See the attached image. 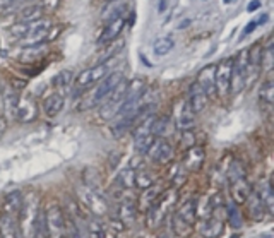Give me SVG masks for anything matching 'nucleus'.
<instances>
[{"instance_id": "nucleus-1", "label": "nucleus", "mask_w": 274, "mask_h": 238, "mask_svg": "<svg viewBox=\"0 0 274 238\" xmlns=\"http://www.w3.org/2000/svg\"><path fill=\"white\" fill-rule=\"evenodd\" d=\"M40 204V196L36 192H28L22 196V204L18 212V226L22 238H33L36 221L42 212Z\"/></svg>"}, {"instance_id": "nucleus-2", "label": "nucleus", "mask_w": 274, "mask_h": 238, "mask_svg": "<svg viewBox=\"0 0 274 238\" xmlns=\"http://www.w3.org/2000/svg\"><path fill=\"white\" fill-rule=\"evenodd\" d=\"M45 230L48 238H67V228H66V216L60 209L58 204L48 202L45 212Z\"/></svg>"}, {"instance_id": "nucleus-3", "label": "nucleus", "mask_w": 274, "mask_h": 238, "mask_svg": "<svg viewBox=\"0 0 274 238\" xmlns=\"http://www.w3.org/2000/svg\"><path fill=\"white\" fill-rule=\"evenodd\" d=\"M126 91H127V82L126 79H124L122 82L103 100L102 106H100V116H102L103 120H112L114 116H116L118 110L124 104V100H126Z\"/></svg>"}, {"instance_id": "nucleus-4", "label": "nucleus", "mask_w": 274, "mask_h": 238, "mask_svg": "<svg viewBox=\"0 0 274 238\" xmlns=\"http://www.w3.org/2000/svg\"><path fill=\"white\" fill-rule=\"evenodd\" d=\"M247 72H248V50H242L236 55L235 62H232V79H230V91L233 94L245 88L247 82Z\"/></svg>"}, {"instance_id": "nucleus-5", "label": "nucleus", "mask_w": 274, "mask_h": 238, "mask_svg": "<svg viewBox=\"0 0 274 238\" xmlns=\"http://www.w3.org/2000/svg\"><path fill=\"white\" fill-rule=\"evenodd\" d=\"M228 180L230 184H232L233 199H235L236 202H245V199H247L248 196V182L240 161H233L232 163L228 172Z\"/></svg>"}, {"instance_id": "nucleus-6", "label": "nucleus", "mask_w": 274, "mask_h": 238, "mask_svg": "<svg viewBox=\"0 0 274 238\" xmlns=\"http://www.w3.org/2000/svg\"><path fill=\"white\" fill-rule=\"evenodd\" d=\"M78 199L80 204H84L94 216H104L108 212V204L96 190H92L88 185H80L76 188Z\"/></svg>"}, {"instance_id": "nucleus-7", "label": "nucleus", "mask_w": 274, "mask_h": 238, "mask_svg": "<svg viewBox=\"0 0 274 238\" xmlns=\"http://www.w3.org/2000/svg\"><path fill=\"white\" fill-rule=\"evenodd\" d=\"M122 80H124V72H120V70H115V72L106 74L102 79V82L96 86V91H94V94H92V98H91V103L92 104L102 103L103 100L106 98V96L110 94V92L114 91L120 82H122Z\"/></svg>"}, {"instance_id": "nucleus-8", "label": "nucleus", "mask_w": 274, "mask_h": 238, "mask_svg": "<svg viewBox=\"0 0 274 238\" xmlns=\"http://www.w3.org/2000/svg\"><path fill=\"white\" fill-rule=\"evenodd\" d=\"M106 74H108L106 62L98 64V66H94V67L86 68V70L79 72V74L76 76V88H79V90H86V88L92 86L94 82L102 80Z\"/></svg>"}, {"instance_id": "nucleus-9", "label": "nucleus", "mask_w": 274, "mask_h": 238, "mask_svg": "<svg viewBox=\"0 0 274 238\" xmlns=\"http://www.w3.org/2000/svg\"><path fill=\"white\" fill-rule=\"evenodd\" d=\"M146 154L149 156V160H151L152 163L164 164V163H168V161L172 160L173 148H172V144H168L166 140L161 139V137H160V139L152 140V144L149 146Z\"/></svg>"}, {"instance_id": "nucleus-10", "label": "nucleus", "mask_w": 274, "mask_h": 238, "mask_svg": "<svg viewBox=\"0 0 274 238\" xmlns=\"http://www.w3.org/2000/svg\"><path fill=\"white\" fill-rule=\"evenodd\" d=\"M230 79H232V60H223L214 70V86L220 96L228 94L230 91Z\"/></svg>"}, {"instance_id": "nucleus-11", "label": "nucleus", "mask_w": 274, "mask_h": 238, "mask_svg": "<svg viewBox=\"0 0 274 238\" xmlns=\"http://www.w3.org/2000/svg\"><path fill=\"white\" fill-rule=\"evenodd\" d=\"M50 21L48 19H40V21L30 22V30L24 38V42L28 43V46L31 45H42V40H46V34L50 31Z\"/></svg>"}, {"instance_id": "nucleus-12", "label": "nucleus", "mask_w": 274, "mask_h": 238, "mask_svg": "<svg viewBox=\"0 0 274 238\" xmlns=\"http://www.w3.org/2000/svg\"><path fill=\"white\" fill-rule=\"evenodd\" d=\"M214 70H216V66H208L199 72V76H197V86L208 94V98H214L216 96Z\"/></svg>"}, {"instance_id": "nucleus-13", "label": "nucleus", "mask_w": 274, "mask_h": 238, "mask_svg": "<svg viewBox=\"0 0 274 238\" xmlns=\"http://www.w3.org/2000/svg\"><path fill=\"white\" fill-rule=\"evenodd\" d=\"M209 103V98L208 94L200 90L199 86H197V82H194L190 86V92H188V108L192 110V114H200V112L206 110V106H208Z\"/></svg>"}, {"instance_id": "nucleus-14", "label": "nucleus", "mask_w": 274, "mask_h": 238, "mask_svg": "<svg viewBox=\"0 0 274 238\" xmlns=\"http://www.w3.org/2000/svg\"><path fill=\"white\" fill-rule=\"evenodd\" d=\"M124 28H126V18H116L115 21L108 22L106 28H104L103 34L100 36L98 43L100 45H108V43L115 42V40H118V36L122 34Z\"/></svg>"}, {"instance_id": "nucleus-15", "label": "nucleus", "mask_w": 274, "mask_h": 238, "mask_svg": "<svg viewBox=\"0 0 274 238\" xmlns=\"http://www.w3.org/2000/svg\"><path fill=\"white\" fill-rule=\"evenodd\" d=\"M245 204H247V211H248V216H250V220L254 221H260L264 220V204L262 200H260L259 197V192L257 190H250L247 196V199H245Z\"/></svg>"}, {"instance_id": "nucleus-16", "label": "nucleus", "mask_w": 274, "mask_h": 238, "mask_svg": "<svg viewBox=\"0 0 274 238\" xmlns=\"http://www.w3.org/2000/svg\"><path fill=\"white\" fill-rule=\"evenodd\" d=\"M0 238H22L18 226V218L0 214Z\"/></svg>"}, {"instance_id": "nucleus-17", "label": "nucleus", "mask_w": 274, "mask_h": 238, "mask_svg": "<svg viewBox=\"0 0 274 238\" xmlns=\"http://www.w3.org/2000/svg\"><path fill=\"white\" fill-rule=\"evenodd\" d=\"M124 12H126V0H110L102 10V21L108 24L115 21L116 18H122Z\"/></svg>"}, {"instance_id": "nucleus-18", "label": "nucleus", "mask_w": 274, "mask_h": 238, "mask_svg": "<svg viewBox=\"0 0 274 238\" xmlns=\"http://www.w3.org/2000/svg\"><path fill=\"white\" fill-rule=\"evenodd\" d=\"M36 116V104L30 98H19L16 108V118L21 122H30Z\"/></svg>"}, {"instance_id": "nucleus-19", "label": "nucleus", "mask_w": 274, "mask_h": 238, "mask_svg": "<svg viewBox=\"0 0 274 238\" xmlns=\"http://www.w3.org/2000/svg\"><path fill=\"white\" fill-rule=\"evenodd\" d=\"M21 204H22V194L21 192L14 190V192L7 194L6 199H4V204H2V212L4 214L18 218V212H19V209H21Z\"/></svg>"}, {"instance_id": "nucleus-20", "label": "nucleus", "mask_w": 274, "mask_h": 238, "mask_svg": "<svg viewBox=\"0 0 274 238\" xmlns=\"http://www.w3.org/2000/svg\"><path fill=\"white\" fill-rule=\"evenodd\" d=\"M136 216H137V206H136V200L132 197H127V199L122 200L118 208V218L122 221V224H132L136 221Z\"/></svg>"}, {"instance_id": "nucleus-21", "label": "nucleus", "mask_w": 274, "mask_h": 238, "mask_svg": "<svg viewBox=\"0 0 274 238\" xmlns=\"http://www.w3.org/2000/svg\"><path fill=\"white\" fill-rule=\"evenodd\" d=\"M196 216H197V200H194V199L184 202L182 206H180L178 211H176V218H178L182 223L188 224V226L194 224Z\"/></svg>"}, {"instance_id": "nucleus-22", "label": "nucleus", "mask_w": 274, "mask_h": 238, "mask_svg": "<svg viewBox=\"0 0 274 238\" xmlns=\"http://www.w3.org/2000/svg\"><path fill=\"white\" fill-rule=\"evenodd\" d=\"M62 110H64V98L60 94H57V92L48 96L45 102H43V112H45L48 118H55Z\"/></svg>"}, {"instance_id": "nucleus-23", "label": "nucleus", "mask_w": 274, "mask_h": 238, "mask_svg": "<svg viewBox=\"0 0 274 238\" xmlns=\"http://www.w3.org/2000/svg\"><path fill=\"white\" fill-rule=\"evenodd\" d=\"M202 161H204V151L200 148L192 146L187 151V154H185L184 163L188 172H197L200 166H202Z\"/></svg>"}, {"instance_id": "nucleus-24", "label": "nucleus", "mask_w": 274, "mask_h": 238, "mask_svg": "<svg viewBox=\"0 0 274 238\" xmlns=\"http://www.w3.org/2000/svg\"><path fill=\"white\" fill-rule=\"evenodd\" d=\"M194 124H196V115L192 114L188 104H184L182 110L176 115V127L184 132V130H190V128L194 127Z\"/></svg>"}, {"instance_id": "nucleus-25", "label": "nucleus", "mask_w": 274, "mask_h": 238, "mask_svg": "<svg viewBox=\"0 0 274 238\" xmlns=\"http://www.w3.org/2000/svg\"><path fill=\"white\" fill-rule=\"evenodd\" d=\"M223 232V223H221L218 218H209L208 221H204L202 226H200V233L206 238H216L221 235Z\"/></svg>"}, {"instance_id": "nucleus-26", "label": "nucleus", "mask_w": 274, "mask_h": 238, "mask_svg": "<svg viewBox=\"0 0 274 238\" xmlns=\"http://www.w3.org/2000/svg\"><path fill=\"white\" fill-rule=\"evenodd\" d=\"M54 84H55V90H57V94H60L64 98V94H66L72 86V72L62 70L57 78H55Z\"/></svg>"}, {"instance_id": "nucleus-27", "label": "nucleus", "mask_w": 274, "mask_h": 238, "mask_svg": "<svg viewBox=\"0 0 274 238\" xmlns=\"http://www.w3.org/2000/svg\"><path fill=\"white\" fill-rule=\"evenodd\" d=\"M175 48V42H173L172 36H161L154 42V45H152V52H154L158 57H164V55H168L170 52Z\"/></svg>"}, {"instance_id": "nucleus-28", "label": "nucleus", "mask_w": 274, "mask_h": 238, "mask_svg": "<svg viewBox=\"0 0 274 238\" xmlns=\"http://www.w3.org/2000/svg\"><path fill=\"white\" fill-rule=\"evenodd\" d=\"M43 14V7L40 6H30V7H22V10L19 12V22H34L40 21Z\"/></svg>"}, {"instance_id": "nucleus-29", "label": "nucleus", "mask_w": 274, "mask_h": 238, "mask_svg": "<svg viewBox=\"0 0 274 238\" xmlns=\"http://www.w3.org/2000/svg\"><path fill=\"white\" fill-rule=\"evenodd\" d=\"M259 197H260V200H262V204H264L266 212L272 214L274 212V192H272L271 184H264L262 187H260Z\"/></svg>"}, {"instance_id": "nucleus-30", "label": "nucleus", "mask_w": 274, "mask_h": 238, "mask_svg": "<svg viewBox=\"0 0 274 238\" xmlns=\"http://www.w3.org/2000/svg\"><path fill=\"white\" fill-rule=\"evenodd\" d=\"M124 46H126V42H124V40H115V42L108 43L106 48H104V52L100 55V64H104L108 58H112L114 55L118 54Z\"/></svg>"}, {"instance_id": "nucleus-31", "label": "nucleus", "mask_w": 274, "mask_h": 238, "mask_svg": "<svg viewBox=\"0 0 274 238\" xmlns=\"http://www.w3.org/2000/svg\"><path fill=\"white\" fill-rule=\"evenodd\" d=\"M259 100H260V103L268 104V106H271V104L274 103V82H272L271 78L266 80V82L262 84V88H260Z\"/></svg>"}, {"instance_id": "nucleus-32", "label": "nucleus", "mask_w": 274, "mask_h": 238, "mask_svg": "<svg viewBox=\"0 0 274 238\" xmlns=\"http://www.w3.org/2000/svg\"><path fill=\"white\" fill-rule=\"evenodd\" d=\"M274 66V54H272V46H266L262 52H260V68L266 72V74H271Z\"/></svg>"}, {"instance_id": "nucleus-33", "label": "nucleus", "mask_w": 274, "mask_h": 238, "mask_svg": "<svg viewBox=\"0 0 274 238\" xmlns=\"http://www.w3.org/2000/svg\"><path fill=\"white\" fill-rule=\"evenodd\" d=\"M66 228H67V238H84L82 230L79 226V221L72 216L66 218Z\"/></svg>"}, {"instance_id": "nucleus-34", "label": "nucleus", "mask_w": 274, "mask_h": 238, "mask_svg": "<svg viewBox=\"0 0 274 238\" xmlns=\"http://www.w3.org/2000/svg\"><path fill=\"white\" fill-rule=\"evenodd\" d=\"M134 178H136V172L127 168V170H122L116 176V182L120 184V187L124 188H132L134 187Z\"/></svg>"}, {"instance_id": "nucleus-35", "label": "nucleus", "mask_w": 274, "mask_h": 238, "mask_svg": "<svg viewBox=\"0 0 274 238\" xmlns=\"http://www.w3.org/2000/svg\"><path fill=\"white\" fill-rule=\"evenodd\" d=\"M88 233H90V238H108L106 228H104L100 221H94V220L88 223Z\"/></svg>"}, {"instance_id": "nucleus-36", "label": "nucleus", "mask_w": 274, "mask_h": 238, "mask_svg": "<svg viewBox=\"0 0 274 238\" xmlns=\"http://www.w3.org/2000/svg\"><path fill=\"white\" fill-rule=\"evenodd\" d=\"M43 54V48L42 45H31L28 48H24V52L21 54V60L22 62H33L38 57H42Z\"/></svg>"}, {"instance_id": "nucleus-37", "label": "nucleus", "mask_w": 274, "mask_h": 238, "mask_svg": "<svg viewBox=\"0 0 274 238\" xmlns=\"http://www.w3.org/2000/svg\"><path fill=\"white\" fill-rule=\"evenodd\" d=\"M134 185H136V187H139V188H142V190H146V188L152 187V176L149 175L148 172H144V170L136 172Z\"/></svg>"}, {"instance_id": "nucleus-38", "label": "nucleus", "mask_w": 274, "mask_h": 238, "mask_svg": "<svg viewBox=\"0 0 274 238\" xmlns=\"http://www.w3.org/2000/svg\"><path fill=\"white\" fill-rule=\"evenodd\" d=\"M168 130V118L164 116V118H154V122H152V127H151V132L152 136L156 137V139H160L161 136H164Z\"/></svg>"}, {"instance_id": "nucleus-39", "label": "nucleus", "mask_w": 274, "mask_h": 238, "mask_svg": "<svg viewBox=\"0 0 274 238\" xmlns=\"http://www.w3.org/2000/svg\"><path fill=\"white\" fill-rule=\"evenodd\" d=\"M28 30H30V24L28 22H16L14 26L10 28V34L12 38L16 40H24L28 34Z\"/></svg>"}, {"instance_id": "nucleus-40", "label": "nucleus", "mask_w": 274, "mask_h": 238, "mask_svg": "<svg viewBox=\"0 0 274 238\" xmlns=\"http://www.w3.org/2000/svg\"><path fill=\"white\" fill-rule=\"evenodd\" d=\"M33 238H48V235H46V230H45V218H43V212H40L38 221H36V226H34Z\"/></svg>"}, {"instance_id": "nucleus-41", "label": "nucleus", "mask_w": 274, "mask_h": 238, "mask_svg": "<svg viewBox=\"0 0 274 238\" xmlns=\"http://www.w3.org/2000/svg\"><path fill=\"white\" fill-rule=\"evenodd\" d=\"M180 0H160V12H172L175 9L176 6H178Z\"/></svg>"}, {"instance_id": "nucleus-42", "label": "nucleus", "mask_w": 274, "mask_h": 238, "mask_svg": "<svg viewBox=\"0 0 274 238\" xmlns=\"http://www.w3.org/2000/svg\"><path fill=\"white\" fill-rule=\"evenodd\" d=\"M184 144L187 146H194V136L190 134V130H184Z\"/></svg>"}, {"instance_id": "nucleus-43", "label": "nucleus", "mask_w": 274, "mask_h": 238, "mask_svg": "<svg viewBox=\"0 0 274 238\" xmlns=\"http://www.w3.org/2000/svg\"><path fill=\"white\" fill-rule=\"evenodd\" d=\"M256 28H257V26H256V22H254V21H252V22H248L247 26L244 28V34L240 36V40H245V36H248V34H250L252 31L256 30Z\"/></svg>"}, {"instance_id": "nucleus-44", "label": "nucleus", "mask_w": 274, "mask_h": 238, "mask_svg": "<svg viewBox=\"0 0 274 238\" xmlns=\"http://www.w3.org/2000/svg\"><path fill=\"white\" fill-rule=\"evenodd\" d=\"M58 4H60V0H43L42 7H46V9H57Z\"/></svg>"}, {"instance_id": "nucleus-45", "label": "nucleus", "mask_w": 274, "mask_h": 238, "mask_svg": "<svg viewBox=\"0 0 274 238\" xmlns=\"http://www.w3.org/2000/svg\"><path fill=\"white\" fill-rule=\"evenodd\" d=\"M260 7V0H252L250 4H248V7H247V10L248 12H254V10H257Z\"/></svg>"}, {"instance_id": "nucleus-46", "label": "nucleus", "mask_w": 274, "mask_h": 238, "mask_svg": "<svg viewBox=\"0 0 274 238\" xmlns=\"http://www.w3.org/2000/svg\"><path fill=\"white\" fill-rule=\"evenodd\" d=\"M190 24H192V18H185L184 21L180 22L176 28H178V30H185V28H187V26H190Z\"/></svg>"}, {"instance_id": "nucleus-47", "label": "nucleus", "mask_w": 274, "mask_h": 238, "mask_svg": "<svg viewBox=\"0 0 274 238\" xmlns=\"http://www.w3.org/2000/svg\"><path fill=\"white\" fill-rule=\"evenodd\" d=\"M268 19H269V16L268 14H262L259 19H256L254 22H256V26H262V24H266V21H268Z\"/></svg>"}, {"instance_id": "nucleus-48", "label": "nucleus", "mask_w": 274, "mask_h": 238, "mask_svg": "<svg viewBox=\"0 0 274 238\" xmlns=\"http://www.w3.org/2000/svg\"><path fill=\"white\" fill-rule=\"evenodd\" d=\"M6 127H7V122L4 116H0V137L4 136V132H6Z\"/></svg>"}, {"instance_id": "nucleus-49", "label": "nucleus", "mask_w": 274, "mask_h": 238, "mask_svg": "<svg viewBox=\"0 0 274 238\" xmlns=\"http://www.w3.org/2000/svg\"><path fill=\"white\" fill-rule=\"evenodd\" d=\"M0 116H4V92L0 90Z\"/></svg>"}, {"instance_id": "nucleus-50", "label": "nucleus", "mask_w": 274, "mask_h": 238, "mask_svg": "<svg viewBox=\"0 0 274 238\" xmlns=\"http://www.w3.org/2000/svg\"><path fill=\"white\" fill-rule=\"evenodd\" d=\"M260 238H272V236H271V235H262Z\"/></svg>"}]
</instances>
